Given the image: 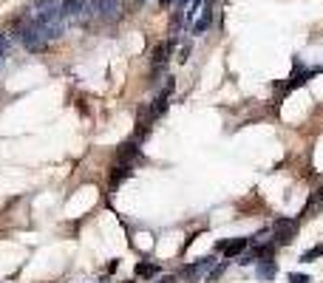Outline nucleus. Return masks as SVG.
<instances>
[{"label":"nucleus","instance_id":"f257e3e1","mask_svg":"<svg viewBox=\"0 0 323 283\" xmlns=\"http://www.w3.org/2000/svg\"><path fill=\"white\" fill-rule=\"evenodd\" d=\"M17 34L23 37V45L29 51H34V54H40V51H46V45H49V40H46V34L40 31V26H37L34 17H29L23 26L17 29Z\"/></svg>","mask_w":323,"mask_h":283},{"label":"nucleus","instance_id":"20e7f679","mask_svg":"<svg viewBox=\"0 0 323 283\" xmlns=\"http://www.w3.org/2000/svg\"><path fill=\"white\" fill-rule=\"evenodd\" d=\"M250 246V238H232V241H219L216 244V252H221L224 258H238Z\"/></svg>","mask_w":323,"mask_h":283},{"label":"nucleus","instance_id":"f03ea898","mask_svg":"<svg viewBox=\"0 0 323 283\" xmlns=\"http://www.w3.org/2000/svg\"><path fill=\"white\" fill-rule=\"evenodd\" d=\"M298 235V221H289V218H278V221L272 224V244L275 246H284L289 244V241Z\"/></svg>","mask_w":323,"mask_h":283},{"label":"nucleus","instance_id":"aec40b11","mask_svg":"<svg viewBox=\"0 0 323 283\" xmlns=\"http://www.w3.org/2000/svg\"><path fill=\"white\" fill-rule=\"evenodd\" d=\"M184 3H187V0H179V6H184Z\"/></svg>","mask_w":323,"mask_h":283},{"label":"nucleus","instance_id":"f3484780","mask_svg":"<svg viewBox=\"0 0 323 283\" xmlns=\"http://www.w3.org/2000/svg\"><path fill=\"white\" fill-rule=\"evenodd\" d=\"M289 283H312L309 275H304V272H289Z\"/></svg>","mask_w":323,"mask_h":283},{"label":"nucleus","instance_id":"0eeeda50","mask_svg":"<svg viewBox=\"0 0 323 283\" xmlns=\"http://www.w3.org/2000/svg\"><path fill=\"white\" fill-rule=\"evenodd\" d=\"M170 51H173V40H165V43H159L156 49L150 51V62H153V68H165V62H167V57H170Z\"/></svg>","mask_w":323,"mask_h":283},{"label":"nucleus","instance_id":"412c9836","mask_svg":"<svg viewBox=\"0 0 323 283\" xmlns=\"http://www.w3.org/2000/svg\"><path fill=\"white\" fill-rule=\"evenodd\" d=\"M99 283H108V280H99Z\"/></svg>","mask_w":323,"mask_h":283},{"label":"nucleus","instance_id":"39448f33","mask_svg":"<svg viewBox=\"0 0 323 283\" xmlns=\"http://www.w3.org/2000/svg\"><path fill=\"white\" fill-rule=\"evenodd\" d=\"M213 264H216V258H213V255H207V258L196 261V264L184 266V277H187L190 283L201 280V277H204V272H207V269H210V266H213Z\"/></svg>","mask_w":323,"mask_h":283},{"label":"nucleus","instance_id":"7ed1b4c3","mask_svg":"<svg viewBox=\"0 0 323 283\" xmlns=\"http://www.w3.org/2000/svg\"><path fill=\"white\" fill-rule=\"evenodd\" d=\"M94 12H97L99 20L114 23V20L122 14V3H119V0H94Z\"/></svg>","mask_w":323,"mask_h":283},{"label":"nucleus","instance_id":"6e6552de","mask_svg":"<svg viewBox=\"0 0 323 283\" xmlns=\"http://www.w3.org/2000/svg\"><path fill=\"white\" fill-rule=\"evenodd\" d=\"M131 170H134V164H125V161H116L114 170H111V190H116L119 187V181H125L131 176Z\"/></svg>","mask_w":323,"mask_h":283},{"label":"nucleus","instance_id":"4468645a","mask_svg":"<svg viewBox=\"0 0 323 283\" xmlns=\"http://www.w3.org/2000/svg\"><path fill=\"white\" fill-rule=\"evenodd\" d=\"M258 277H264V280L275 277V261H261V266H258Z\"/></svg>","mask_w":323,"mask_h":283},{"label":"nucleus","instance_id":"ddd939ff","mask_svg":"<svg viewBox=\"0 0 323 283\" xmlns=\"http://www.w3.org/2000/svg\"><path fill=\"white\" fill-rule=\"evenodd\" d=\"M323 255V244H317V246H312V249H306L304 255H300V264H312V261H317Z\"/></svg>","mask_w":323,"mask_h":283},{"label":"nucleus","instance_id":"a211bd4d","mask_svg":"<svg viewBox=\"0 0 323 283\" xmlns=\"http://www.w3.org/2000/svg\"><path fill=\"white\" fill-rule=\"evenodd\" d=\"M6 51H9V37H6V34H0V65H3V57H6Z\"/></svg>","mask_w":323,"mask_h":283},{"label":"nucleus","instance_id":"2eb2a0df","mask_svg":"<svg viewBox=\"0 0 323 283\" xmlns=\"http://www.w3.org/2000/svg\"><path fill=\"white\" fill-rule=\"evenodd\" d=\"M60 3L57 0H34V12H49V9H57Z\"/></svg>","mask_w":323,"mask_h":283},{"label":"nucleus","instance_id":"9d476101","mask_svg":"<svg viewBox=\"0 0 323 283\" xmlns=\"http://www.w3.org/2000/svg\"><path fill=\"white\" fill-rule=\"evenodd\" d=\"M309 77H312V71H295V74L289 77V80L278 88V91H281V93H284V91H295V88H298V85H304V82L309 80Z\"/></svg>","mask_w":323,"mask_h":283},{"label":"nucleus","instance_id":"6ab92c4d","mask_svg":"<svg viewBox=\"0 0 323 283\" xmlns=\"http://www.w3.org/2000/svg\"><path fill=\"white\" fill-rule=\"evenodd\" d=\"M156 283H179V280H176V277H173V275H165V277H159Z\"/></svg>","mask_w":323,"mask_h":283},{"label":"nucleus","instance_id":"423d86ee","mask_svg":"<svg viewBox=\"0 0 323 283\" xmlns=\"http://www.w3.org/2000/svg\"><path fill=\"white\" fill-rule=\"evenodd\" d=\"M85 12V0H62L60 3V14H62V20H74V17H79V14Z\"/></svg>","mask_w":323,"mask_h":283},{"label":"nucleus","instance_id":"f8f14e48","mask_svg":"<svg viewBox=\"0 0 323 283\" xmlns=\"http://www.w3.org/2000/svg\"><path fill=\"white\" fill-rule=\"evenodd\" d=\"M156 275H159V266L156 264H147V261L136 264V277H156Z\"/></svg>","mask_w":323,"mask_h":283},{"label":"nucleus","instance_id":"9b49d317","mask_svg":"<svg viewBox=\"0 0 323 283\" xmlns=\"http://www.w3.org/2000/svg\"><path fill=\"white\" fill-rule=\"evenodd\" d=\"M210 23H213V9H204V14H201V20H196V26H193V34H204V31L210 29Z\"/></svg>","mask_w":323,"mask_h":283},{"label":"nucleus","instance_id":"1a4fd4ad","mask_svg":"<svg viewBox=\"0 0 323 283\" xmlns=\"http://www.w3.org/2000/svg\"><path fill=\"white\" fill-rule=\"evenodd\" d=\"M116 159L125 161V164H134V161L139 159V148H136V142H125L122 148H119V153H116Z\"/></svg>","mask_w":323,"mask_h":283},{"label":"nucleus","instance_id":"dca6fc26","mask_svg":"<svg viewBox=\"0 0 323 283\" xmlns=\"http://www.w3.org/2000/svg\"><path fill=\"white\" fill-rule=\"evenodd\" d=\"M224 269H227V264H224V261H221V264H219V266H216V269H213V272H210V275H207V280H210V283H213V280H219V277L224 275Z\"/></svg>","mask_w":323,"mask_h":283}]
</instances>
